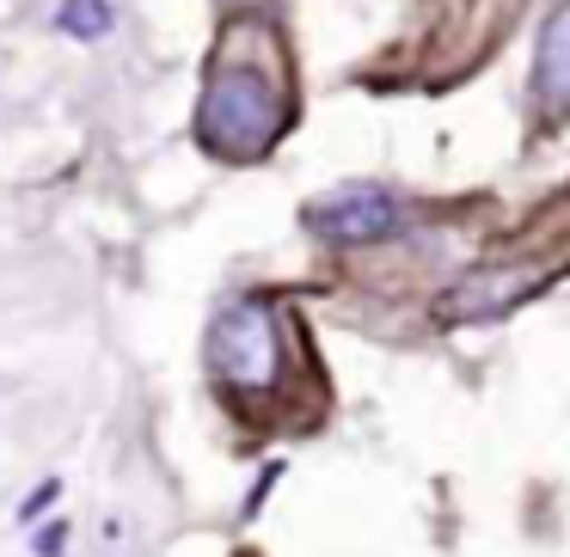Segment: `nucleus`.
<instances>
[{
  "mask_svg": "<svg viewBox=\"0 0 570 557\" xmlns=\"http://www.w3.org/2000/svg\"><path fill=\"white\" fill-rule=\"evenodd\" d=\"M533 92H540L552 111H564V105H570V0H564V7H552V19H546V31H540Z\"/></svg>",
  "mask_w": 570,
  "mask_h": 557,
  "instance_id": "nucleus-4",
  "label": "nucleus"
},
{
  "mask_svg": "<svg viewBox=\"0 0 570 557\" xmlns=\"http://www.w3.org/2000/svg\"><path fill=\"white\" fill-rule=\"evenodd\" d=\"M209 368L234 392H271L283 380V325L271 300H234L209 325Z\"/></svg>",
  "mask_w": 570,
  "mask_h": 557,
  "instance_id": "nucleus-2",
  "label": "nucleus"
},
{
  "mask_svg": "<svg viewBox=\"0 0 570 557\" xmlns=\"http://www.w3.org/2000/svg\"><path fill=\"white\" fill-rule=\"evenodd\" d=\"M307 227L325 246H374V239H386L399 227V197H386L381 185H344L313 202Z\"/></svg>",
  "mask_w": 570,
  "mask_h": 557,
  "instance_id": "nucleus-3",
  "label": "nucleus"
},
{
  "mask_svg": "<svg viewBox=\"0 0 570 557\" xmlns=\"http://www.w3.org/2000/svg\"><path fill=\"white\" fill-rule=\"evenodd\" d=\"M528 288V276H479V282H460L454 300H448V319H491V312H503L509 300Z\"/></svg>",
  "mask_w": 570,
  "mask_h": 557,
  "instance_id": "nucleus-5",
  "label": "nucleus"
},
{
  "mask_svg": "<svg viewBox=\"0 0 570 557\" xmlns=\"http://www.w3.org/2000/svg\"><path fill=\"white\" fill-rule=\"evenodd\" d=\"M111 26H117L111 0H62V7H56V31H62V38L92 43V38H105Z\"/></svg>",
  "mask_w": 570,
  "mask_h": 557,
  "instance_id": "nucleus-6",
  "label": "nucleus"
},
{
  "mask_svg": "<svg viewBox=\"0 0 570 557\" xmlns=\"http://www.w3.org/2000/svg\"><path fill=\"white\" fill-rule=\"evenodd\" d=\"M288 129V99L271 68L258 62H215L197 99V141L215 160H258Z\"/></svg>",
  "mask_w": 570,
  "mask_h": 557,
  "instance_id": "nucleus-1",
  "label": "nucleus"
}]
</instances>
